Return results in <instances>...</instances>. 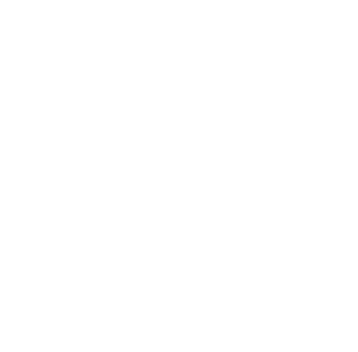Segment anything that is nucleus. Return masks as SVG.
Instances as JSON below:
<instances>
[]
</instances>
